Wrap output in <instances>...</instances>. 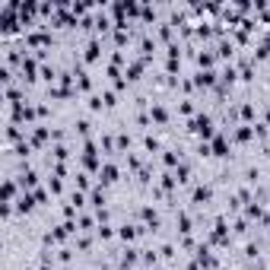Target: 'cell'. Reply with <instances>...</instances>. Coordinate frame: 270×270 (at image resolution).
Returning a JSON list of instances; mask_svg holds the SVG:
<instances>
[{
    "label": "cell",
    "mask_w": 270,
    "mask_h": 270,
    "mask_svg": "<svg viewBox=\"0 0 270 270\" xmlns=\"http://www.w3.org/2000/svg\"><path fill=\"white\" fill-rule=\"evenodd\" d=\"M19 188H22V191H35V188H38V172H35V169H29V165H22Z\"/></svg>",
    "instance_id": "5b68a950"
},
{
    "label": "cell",
    "mask_w": 270,
    "mask_h": 270,
    "mask_svg": "<svg viewBox=\"0 0 270 270\" xmlns=\"http://www.w3.org/2000/svg\"><path fill=\"white\" fill-rule=\"evenodd\" d=\"M178 111H181V115H188V118H194V102H191V99H185V102L178 105Z\"/></svg>",
    "instance_id": "83f0119b"
},
{
    "label": "cell",
    "mask_w": 270,
    "mask_h": 270,
    "mask_svg": "<svg viewBox=\"0 0 270 270\" xmlns=\"http://www.w3.org/2000/svg\"><path fill=\"white\" fill-rule=\"evenodd\" d=\"M16 213H22V216H29L32 210H35V194H32V191H22L19 194V200H16Z\"/></svg>",
    "instance_id": "3957f363"
},
{
    "label": "cell",
    "mask_w": 270,
    "mask_h": 270,
    "mask_svg": "<svg viewBox=\"0 0 270 270\" xmlns=\"http://www.w3.org/2000/svg\"><path fill=\"white\" fill-rule=\"evenodd\" d=\"M210 197H213V188L210 185H197L194 191H191V200H194V204H207Z\"/></svg>",
    "instance_id": "30bf717a"
},
{
    "label": "cell",
    "mask_w": 270,
    "mask_h": 270,
    "mask_svg": "<svg viewBox=\"0 0 270 270\" xmlns=\"http://www.w3.org/2000/svg\"><path fill=\"white\" fill-rule=\"evenodd\" d=\"M48 191H51L54 197H60V194H64V181H60L57 175H51V178H48Z\"/></svg>",
    "instance_id": "ffe728a7"
},
{
    "label": "cell",
    "mask_w": 270,
    "mask_h": 270,
    "mask_svg": "<svg viewBox=\"0 0 270 270\" xmlns=\"http://www.w3.org/2000/svg\"><path fill=\"white\" fill-rule=\"evenodd\" d=\"M32 194H35V204H48V200H51V191L48 188H35Z\"/></svg>",
    "instance_id": "cb8c5ba5"
},
{
    "label": "cell",
    "mask_w": 270,
    "mask_h": 270,
    "mask_svg": "<svg viewBox=\"0 0 270 270\" xmlns=\"http://www.w3.org/2000/svg\"><path fill=\"white\" fill-rule=\"evenodd\" d=\"M239 118L251 127V121H255V105H251V102H242V105H239Z\"/></svg>",
    "instance_id": "e0dca14e"
},
{
    "label": "cell",
    "mask_w": 270,
    "mask_h": 270,
    "mask_svg": "<svg viewBox=\"0 0 270 270\" xmlns=\"http://www.w3.org/2000/svg\"><path fill=\"white\" fill-rule=\"evenodd\" d=\"M267 127H270V105H267Z\"/></svg>",
    "instance_id": "4dcf8cb0"
},
{
    "label": "cell",
    "mask_w": 270,
    "mask_h": 270,
    "mask_svg": "<svg viewBox=\"0 0 270 270\" xmlns=\"http://www.w3.org/2000/svg\"><path fill=\"white\" fill-rule=\"evenodd\" d=\"M210 150H213V156H220V159H229V150H232V143L226 140V134H216L213 140H210Z\"/></svg>",
    "instance_id": "7a4b0ae2"
},
{
    "label": "cell",
    "mask_w": 270,
    "mask_h": 270,
    "mask_svg": "<svg viewBox=\"0 0 270 270\" xmlns=\"http://www.w3.org/2000/svg\"><path fill=\"white\" fill-rule=\"evenodd\" d=\"M232 140H235V143H248V140H255V124H251V127H248V124H239V127L232 130Z\"/></svg>",
    "instance_id": "ba28073f"
},
{
    "label": "cell",
    "mask_w": 270,
    "mask_h": 270,
    "mask_svg": "<svg viewBox=\"0 0 270 270\" xmlns=\"http://www.w3.org/2000/svg\"><path fill=\"white\" fill-rule=\"evenodd\" d=\"M48 140H51V130H48V127L35 124V127L29 130V143H32V146H45Z\"/></svg>",
    "instance_id": "52a82bcc"
},
{
    "label": "cell",
    "mask_w": 270,
    "mask_h": 270,
    "mask_svg": "<svg viewBox=\"0 0 270 270\" xmlns=\"http://www.w3.org/2000/svg\"><path fill=\"white\" fill-rule=\"evenodd\" d=\"M175 181H178V185H185V181H191V165H188V162H181L178 169H175Z\"/></svg>",
    "instance_id": "d6986e66"
},
{
    "label": "cell",
    "mask_w": 270,
    "mask_h": 270,
    "mask_svg": "<svg viewBox=\"0 0 270 270\" xmlns=\"http://www.w3.org/2000/svg\"><path fill=\"white\" fill-rule=\"evenodd\" d=\"M150 121H156V124H169V111H165V105L156 102V105L150 108Z\"/></svg>",
    "instance_id": "5bb4252c"
},
{
    "label": "cell",
    "mask_w": 270,
    "mask_h": 270,
    "mask_svg": "<svg viewBox=\"0 0 270 270\" xmlns=\"http://www.w3.org/2000/svg\"><path fill=\"white\" fill-rule=\"evenodd\" d=\"M41 80H45V83H51V86H54V80H60V76H57V70H54V67H48V64H41Z\"/></svg>",
    "instance_id": "7402d4cb"
},
{
    "label": "cell",
    "mask_w": 270,
    "mask_h": 270,
    "mask_svg": "<svg viewBox=\"0 0 270 270\" xmlns=\"http://www.w3.org/2000/svg\"><path fill=\"white\" fill-rule=\"evenodd\" d=\"M118 175H121V172H118V165H115V162H105V165H102V172H99V185H102V188L115 185Z\"/></svg>",
    "instance_id": "277c9868"
},
{
    "label": "cell",
    "mask_w": 270,
    "mask_h": 270,
    "mask_svg": "<svg viewBox=\"0 0 270 270\" xmlns=\"http://www.w3.org/2000/svg\"><path fill=\"white\" fill-rule=\"evenodd\" d=\"M140 255H143V251H137V248H127L124 255H121V267H124V270H130V267L137 264V261H140Z\"/></svg>",
    "instance_id": "4fadbf2b"
},
{
    "label": "cell",
    "mask_w": 270,
    "mask_h": 270,
    "mask_svg": "<svg viewBox=\"0 0 270 270\" xmlns=\"http://www.w3.org/2000/svg\"><path fill=\"white\" fill-rule=\"evenodd\" d=\"M99 57H102V41L89 38V41H86V51H83V60H86V64H95Z\"/></svg>",
    "instance_id": "8992f818"
},
{
    "label": "cell",
    "mask_w": 270,
    "mask_h": 270,
    "mask_svg": "<svg viewBox=\"0 0 270 270\" xmlns=\"http://www.w3.org/2000/svg\"><path fill=\"white\" fill-rule=\"evenodd\" d=\"M220 57H232V41H220Z\"/></svg>",
    "instance_id": "f1b7e54d"
},
{
    "label": "cell",
    "mask_w": 270,
    "mask_h": 270,
    "mask_svg": "<svg viewBox=\"0 0 270 270\" xmlns=\"http://www.w3.org/2000/svg\"><path fill=\"white\" fill-rule=\"evenodd\" d=\"M76 86H80V92H92V80L83 67H76Z\"/></svg>",
    "instance_id": "9a60e30c"
},
{
    "label": "cell",
    "mask_w": 270,
    "mask_h": 270,
    "mask_svg": "<svg viewBox=\"0 0 270 270\" xmlns=\"http://www.w3.org/2000/svg\"><path fill=\"white\" fill-rule=\"evenodd\" d=\"M115 150H121V153H124V150H130V137H127V134H118V140H115Z\"/></svg>",
    "instance_id": "4316f807"
},
{
    "label": "cell",
    "mask_w": 270,
    "mask_h": 270,
    "mask_svg": "<svg viewBox=\"0 0 270 270\" xmlns=\"http://www.w3.org/2000/svg\"><path fill=\"white\" fill-rule=\"evenodd\" d=\"M175 226H178V232H181V235H191V216H188L185 210L175 216Z\"/></svg>",
    "instance_id": "ac0fdd59"
},
{
    "label": "cell",
    "mask_w": 270,
    "mask_h": 270,
    "mask_svg": "<svg viewBox=\"0 0 270 270\" xmlns=\"http://www.w3.org/2000/svg\"><path fill=\"white\" fill-rule=\"evenodd\" d=\"M188 130H191V134H197V137H200V143H210L213 137H216L210 115H194V118L188 121Z\"/></svg>",
    "instance_id": "6da1fadb"
},
{
    "label": "cell",
    "mask_w": 270,
    "mask_h": 270,
    "mask_svg": "<svg viewBox=\"0 0 270 270\" xmlns=\"http://www.w3.org/2000/svg\"><path fill=\"white\" fill-rule=\"evenodd\" d=\"M73 127H76V134H80V137H89V127H92V124H89V121H86V118H80V121H76Z\"/></svg>",
    "instance_id": "d4e9b609"
},
{
    "label": "cell",
    "mask_w": 270,
    "mask_h": 270,
    "mask_svg": "<svg viewBox=\"0 0 270 270\" xmlns=\"http://www.w3.org/2000/svg\"><path fill=\"white\" fill-rule=\"evenodd\" d=\"M143 146H146V153H159V140H156L153 134H146V137H143Z\"/></svg>",
    "instance_id": "603a6c76"
},
{
    "label": "cell",
    "mask_w": 270,
    "mask_h": 270,
    "mask_svg": "<svg viewBox=\"0 0 270 270\" xmlns=\"http://www.w3.org/2000/svg\"><path fill=\"white\" fill-rule=\"evenodd\" d=\"M140 220H143V229H156L159 226V216H156L153 207H140Z\"/></svg>",
    "instance_id": "8fae6325"
},
{
    "label": "cell",
    "mask_w": 270,
    "mask_h": 270,
    "mask_svg": "<svg viewBox=\"0 0 270 270\" xmlns=\"http://www.w3.org/2000/svg\"><path fill=\"white\" fill-rule=\"evenodd\" d=\"M140 232H146L143 226H121V229H118V239H121V242H134Z\"/></svg>",
    "instance_id": "7c38bea8"
},
{
    "label": "cell",
    "mask_w": 270,
    "mask_h": 270,
    "mask_svg": "<svg viewBox=\"0 0 270 270\" xmlns=\"http://www.w3.org/2000/svg\"><path fill=\"white\" fill-rule=\"evenodd\" d=\"M194 86H207V89H210V86H216V73H213V70H200L197 80H194Z\"/></svg>",
    "instance_id": "2e32d148"
},
{
    "label": "cell",
    "mask_w": 270,
    "mask_h": 270,
    "mask_svg": "<svg viewBox=\"0 0 270 270\" xmlns=\"http://www.w3.org/2000/svg\"><path fill=\"white\" fill-rule=\"evenodd\" d=\"M220 270H226V267H220Z\"/></svg>",
    "instance_id": "1f68e13d"
},
{
    "label": "cell",
    "mask_w": 270,
    "mask_h": 270,
    "mask_svg": "<svg viewBox=\"0 0 270 270\" xmlns=\"http://www.w3.org/2000/svg\"><path fill=\"white\" fill-rule=\"evenodd\" d=\"M143 264H146V267L156 264V251H143Z\"/></svg>",
    "instance_id": "f546056e"
},
{
    "label": "cell",
    "mask_w": 270,
    "mask_h": 270,
    "mask_svg": "<svg viewBox=\"0 0 270 270\" xmlns=\"http://www.w3.org/2000/svg\"><path fill=\"white\" fill-rule=\"evenodd\" d=\"M89 207H95V213L105 210V188H102V185H95L89 191Z\"/></svg>",
    "instance_id": "9c48e42d"
},
{
    "label": "cell",
    "mask_w": 270,
    "mask_h": 270,
    "mask_svg": "<svg viewBox=\"0 0 270 270\" xmlns=\"http://www.w3.org/2000/svg\"><path fill=\"white\" fill-rule=\"evenodd\" d=\"M95 235H99V239H102V242H108V239H111V235H115V229H111V226L105 223V226H99V229H95Z\"/></svg>",
    "instance_id": "484cf974"
},
{
    "label": "cell",
    "mask_w": 270,
    "mask_h": 270,
    "mask_svg": "<svg viewBox=\"0 0 270 270\" xmlns=\"http://www.w3.org/2000/svg\"><path fill=\"white\" fill-rule=\"evenodd\" d=\"M73 181H76V188H80V191H83V194H86V191H92V181H89V172H80V175H76Z\"/></svg>",
    "instance_id": "44dd1931"
}]
</instances>
